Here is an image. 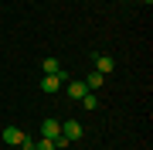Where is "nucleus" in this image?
Listing matches in <instances>:
<instances>
[{"label": "nucleus", "mask_w": 153, "mask_h": 150, "mask_svg": "<svg viewBox=\"0 0 153 150\" xmlns=\"http://www.w3.org/2000/svg\"><path fill=\"white\" fill-rule=\"evenodd\" d=\"M82 133H85V130H82V123H78V119H65V123H61V137H65L68 143L82 140Z\"/></svg>", "instance_id": "f257e3e1"}, {"label": "nucleus", "mask_w": 153, "mask_h": 150, "mask_svg": "<svg viewBox=\"0 0 153 150\" xmlns=\"http://www.w3.org/2000/svg\"><path fill=\"white\" fill-rule=\"evenodd\" d=\"M61 82H65V68H61L58 75H44V78H41V92H48V96H51V92H58V89H61Z\"/></svg>", "instance_id": "f03ea898"}, {"label": "nucleus", "mask_w": 153, "mask_h": 150, "mask_svg": "<svg viewBox=\"0 0 153 150\" xmlns=\"http://www.w3.org/2000/svg\"><path fill=\"white\" fill-rule=\"evenodd\" d=\"M58 133H61V123H58V119H44V123H41V137H44V140H55Z\"/></svg>", "instance_id": "7ed1b4c3"}, {"label": "nucleus", "mask_w": 153, "mask_h": 150, "mask_svg": "<svg viewBox=\"0 0 153 150\" xmlns=\"http://www.w3.org/2000/svg\"><path fill=\"white\" fill-rule=\"evenodd\" d=\"M112 68H116V58H112V55H95V72L109 75Z\"/></svg>", "instance_id": "20e7f679"}, {"label": "nucleus", "mask_w": 153, "mask_h": 150, "mask_svg": "<svg viewBox=\"0 0 153 150\" xmlns=\"http://www.w3.org/2000/svg\"><path fill=\"white\" fill-rule=\"evenodd\" d=\"M0 137H4V143L17 147V143H21V140H24V130H17V126H7V130H4V133H0Z\"/></svg>", "instance_id": "39448f33"}, {"label": "nucleus", "mask_w": 153, "mask_h": 150, "mask_svg": "<svg viewBox=\"0 0 153 150\" xmlns=\"http://www.w3.org/2000/svg\"><path fill=\"white\" fill-rule=\"evenodd\" d=\"M88 89H85V82H82V78H75V82H68V99H82V96H85Z\"/></svg>", "instance_id": "423d86ee"}, {"label": "nucleus", "mask_w": 153, "mask_h": 150, "mask_svg": "<svg viewBox=\"0 0 153 150\" xmlns=\"http://www.w3.org/2000/svg\"><path fill=\"white\" fill-rule=\"evenodd\" d=\"M82 82H85V89H88V92H95V89H102V82H105V75H102V72H92V75H85Z\"/></svg>", "instance_id": "0eeeda50"}, {"label": "nucleus", "mask_w": 153, "mask_h": 150, "mask_svg": "<svg viewBox=\"0 0 153 150\" xmlns=\"http://www.w3.org/2000/svg\"><path fill=\"white\" fill-rule=\"evenodd\" d=\"M78 106H82V109H88V113H92V109H99V99H95V92H85L82 99H78Z\"/></svg>", "instance_id": "6e6552de"}, {"label": "nucleus", "mask_w": 153, "mask_h": 150, "mask_svg": "<svg viewBox=\"0 0 153 150\" xmlns=\"http://www.w3.org/2000/svg\"><path fill=\"white\" fill-rule=\"evenodd\" d=\"M41 68H44V75H58V72H61V61H58V58H44Z\"/></svg>", "instance_id": "1a4fd4ad"}, {"label": "nucleus", "mask_w": 153, "mask_h": 150, "mask_svg": "<svg viewBox=\"0 0 153 150\" xmlns=\"http://www.w3.org/2000/svg\"><path fill=\"white\" fill-rule=\"evenodd\" d=\"M17 147H21V150H34V140H31L27 133H24V140H21V143H17Z\"/></svg>", "instance_id": "9d476101"}, {"label": "nucleus", "mask_w": 153, "mask_h": 150, "mask_svg": "<svg viewBox=\"0 0 153 150\" xmlns=\"http://www.w3.org/2000/svg\"><path fill=\"white\" fill-rule=\"evenodd\" d=\"M143 4H153V0H143Z\"/></svg>", "instance_id": "9b49d317"}]
</instances>
